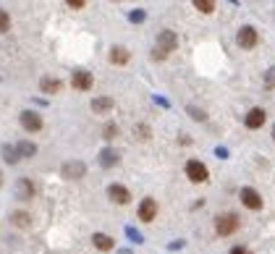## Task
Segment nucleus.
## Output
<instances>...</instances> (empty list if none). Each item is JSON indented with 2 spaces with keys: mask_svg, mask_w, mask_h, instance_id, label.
<instances>
[{
  "mask_svg": "<svg viewBox=\"0 0 275 254\" xmlns=\"http://www.w3.org/2000/svg\"><path fill=\"white\" fill-rule=\"evenodd\" d=\"M173 50H178V34L171 32V29H163L157 34V42H155V50H152V58L155 60H165Z\"/></svg>",
  "mask_w": 275,
  "mask_h": 254,
  "instance_id": "obj_1",
  "label": "nucleus"
},
{
  "mask_svg": "<svg viewBox=\"0 0 275 254\" xmlns=\"http://www.w3.org/2000/svg\"><path fill=\"white\" fill-rule=\"evenodd\" d=\"M241 220L236 213H223L215 218V230H218V236H234L236 230H239Z\"/></svg>",
  "mask_w": 275,
  "mask_h": 254,
  "instance_id": "obj_2",
  "label": "nucleus"
},
{
  "mask_svg": "<svg viewBox=\"0 0 275 254\" xmlns=\"http://www.w3.org/2000/svg\"><path fill=\"white\" fill-rule=\"evenodd\" d=\"M186 178L192 183H204L210 178V171H207V165H204L202 160H189L186 163Z\"/></svg>",
  "mask_w": 275,
  "mask_h": 254,
  "instance_id": "obj_3",
  "label": "nucleus"
},
{
  "mask_svg": "<svg viewBox=\"0 0 275 254\" xmlns=\"http://www.w3.org/2000/svg\"><path fill=\"white\" fill-rule=\"evenodd\" d=\"M236 42H239L241 50H255L257 42H260V34H257L255 27H241L239 34H236Z\"/></svg>",
  "mask_w": 275,
  "mask_h": 254,
  "instance_id": "obj_4",
  "label": "nucleus"
},
{
  "mask_svg": "<svg viewBox=\"0 0 275 254\" xmlns=\"http://www.w3.org/2000/svg\"><path fill=\"white\" fill-rule=\"evenodd\" d=\"M239 197H241V204L246 207V210H262V194L257 192V189H251V186H244L241 192H239Z\"/></svg>",
  "mask_w": 275,
  "mask_h": 254,
  "instance_id": "obj_5",
  "label": "nucleus"
},
{
  "mask_svg": "<svg viewBox=\"0 0 275 254\" xmlns=\"http://www.w3.org/2000/svg\"><path fill=\"white\" fill-rule=\"evenodd\" d=\"M71 84H74V89H79V92H89L92 87H95V76H92L89 71H84V68H79V71L71 74Z\"/></svg>",
  "mask_w": 275,
  "mask_h": 254,
  "instance_id": "obj_6",
  "label": "nucleus"
},
{
  "mask_svg": "<svg viewBox=\"0 0 275 254\" xmlns=\"http://www.w3.org/2000/svg\"><path fill=\"white\" fill-rule=\"evenodd\" d=\"M34 194H37V186L32 183V178H18L16 181V199L29 202V199H34Z\"/></svg>",
  "mask_w": 275,
  "mask_h": 254,
  "instance_id": "obj_7",
  "label": "nucleus"
},
{
  "mask_svg": "<svg viewBox=\"0 0 275 254\" xmlns=\"http://www.w3.org/2000/svg\"><path fill=\"white\" fill-rule=\"evenodd\" d=\"M18 121H21V126H24V131H32V134H37L42 129V118H39V113H34V110H24L18 115Z\"/></svg>",
  "mask_w": 275,
  "mask_h": 254,
  "instance_id": "obj_8",
  "label": "nucleus"
},
{
  "mask_svg": "<svg viewBox=\"0 0 275 254\" xmlns=\"http://www.w3.org/2000/svg\"><path fill=\"white\" fill-rule=\"evenodd\" d=\"M265 121H267V113H265L262 108H251V110L246 113V118H244L246 129H251V131L262 129V126H265Z\"/></svg>",
  "mask_w": 275,
  "mask_h": 254,
  "instance_id": "obj_9",
  "label": "nucleus"
},
{
  "mask_svg": "<svg viewBox=\"0 0 275 254\" xmlns=\"http://www.w3.org/2000/svg\"><path fill=\"white\" fill-rule=\"evenodd\" d=\"M155 218H157V202L152 197H144L139 202V220L142 223H152Z\"/></svg>",
  "mask_w": 275,
  "mask_h": 254,
  "instance_id": "obj_10",
  "label": "nucleus"
},
{
  "mask_svg": "<svg viewBox=\"0 0 275 254\" xmlns=\"http://www.w3.org/2000/svg\"><path fill=\"white\" fill-rule=\"evenodd\" d=\"M60 173H63V178H84L87 165L81 163V160H68V163H63Z\"/></svg>",
  "mask_w": 275,
  "mask_h": 254,
  "instance_id": "obj_11",
  "label": "nucleus"
},
{
  "mask_svg": "<svg viewBox=\"0 0 275 254\" xmlns=\"http://www.w3.org/2000/svg\"><path fill=\"white\" fill-rule=\"evenodd\" d=\"M108 197L116 204H129L131 202V192L126 186H121V183H110V186H108Z\"/></svg>",
  "mask_w": 275,
  "mask_h": 254,
  "instance_id": "obj_12",
  "label": "nucleus"
},
{
  "mask_svg": "<svg viewBox=\"0 0 275 254\" xmlns=\"http://www.w3.org/2000/svg\"><path fill=\"white\" fill-rule=\"evenodd\" d=\"M113 105H116V102H113V97H95V100H92V113H110L113 110Z\"/></svg>",
  "mask_w": 275,
  "mask_h": 254,
  "instance_id": "obj_13",
  "label": "nucleus"
},
{
  "mask_svg": "<svg viewBox=\"0 0 275 254\" xmlns=\"http://www.w3.org/2000/svg\"><path fill=\"white\" fill-rule=\"evenodd\" d=\"M0 155H3V160H6L8 165H16L18 160H21V155H18V147H16V144H3V147H0Z\"/></svg>",
  "mask_w": 275,
  "mask_h": 254,
  "instance_id": "obj_14",
  "label": "nucleus"
},
{
  "mask_svg": "<svg viewBox=\"0 0 275 254\" xmlns=\"http://www.w3.org/2000/svg\"><path fill=\"white\" fill-rule=\"evenodd\" d=\"M11 225H16V228H29L32 225V215L27 210H16V213H11Z\"/></svg>",
  "mask_w": 275,
  "mask_h": 254,
  "instance_id": "obj_15",
  "label": "nucleus"
},
{
  "mask_svg": "<svg viewBox=\"0 0 275 254\" xmlns=\"http://www.w3.org/2000/svg\"><path fill=\"white\" fill-rule=\"evenodd\" d=\"M92 244H95V249H100V251H110L113 246H116V241H113L108 234H95L92 236Z\"/></svg>",
  "mask_w": 275,
  "mask_h": 254,
  "instance_id": "obj_16",
  "label": "nucleus"
},
{
  "mask_svg": "<svg viewBox=\"0 0 275 254\" xmlns=\"http://www.w3.org/2000/svg\"><path fill=\"white\" fill-rule=\"evenodd\" d=\"M129 58H131V53H129L126 48H121V45L110 50V63H116V66H126V63H129Z\"/></svg>",
  "mask_w": 275,
  "mask_h": 254,
  "instance_id": "obj_17",
  "label": "nucleus"
},
{
  "mask_svg": "<svg viewBox=\"0 0 275 254\" xmlns=\"http://www.w3.org/2000/svg\"><path fill=\"white\" fill-rule=\"evenodd\" d=\"M39 89L45 92V95H55V92H60V81L53 79V76H42L39 79Z\"/></svg>",
  "mask_w": 275,
  "mask_h": 254,
  "instance_id": "obj_18",
  "label": "nucleus"
},
{
  "mask_svg": "<svg viewBox=\"0 0 275 254\" xmlns=\"http://www.w3.org/2000/svg\"><path fill=\"white\" fill-rule=\"evenodd\" d=\"M116 163H118V152L110 150V147H105V150L100 152V165H102V168H113Z\"/></svg>",
  "mask_w": 275,
  "mask_h": 254,
  "instance_id": "obj_19",
  "label": "nucleus"
},
{
  "mask_svg": "<svg viewBox=\"0 0 275 254\" xmlns=\"http://www.w3.org/2000/svg\"><path fill=\"white\" fill-rule=\"evenodd\" d=\"M16 147H18V155L21 157H34L37 155V144L34 142H18Z\"/></svg>",
  "mask_w": 275,
  "mask_h": 254,
  "instance_id": "obj_20",
  "label": "nucleus"
},
{
  "mask_svg": "<svg viewBox=\"0 0 275 254\" xmlns=\"http://www.w3.org/2000/svg\"><path fill=\"white\" fill-rule=\"evenodd\" d=\"M192 3L199 13H213L215 11V0H192Z\"/></svg>",
  "mask_w": 275,
  "mask_h": 254,
  "instance_id": "obj_21",
  "label": "nucleus"
},
{
  "mask_svg": "<svg viewBox=\"0 0 275 254\" xmlns=\"http://www.w3.org/2000/svg\"><path fill=\"white\" fill-rule=\"evenodd\" d=\"M102 136H105L108 142H110V139H116V136H118V126H116V123H108V126L102 129Z\"/></svg>",
  "mask_w": 275,
  "mask_h": 254,
  "instance_id": "obj_22",
  "label": "nucleus"
},
{
  "mask_svg": "<svg viewBox=\"0 0 275 254\" xmlns=\"http://www.w3.org/2000/svg\"><path fill=\"white\" fill-rule=\"evenodd\" d=\"M8 29H11V16L0 8V32H8Z\"/></svg>",
  "mask_w": 275,
  "mask_h": 254,
  "instance_id": "obj_23",
  "label": "nucleus"
},
{
  "mask_svg": "<svg viewBox=\"0 0 275 254\" xmlns=\"http://www.w3.org/2000/svg\"><path fill=\"white\" fill-rule=\"evenodd\" d=\"M144 18H147L144 11H131V13H129V21H131V24H142Z\"/></svg>",
  "mask_w": 275,
  "mask_h": 254,
  "instance_id": "obj_24",
  "label": "nucleus"
},
{
  "mask_svg": "<svg viewBox=\"0 0 275 254\" xmlns=\"http://www.w3.org/2000/svg\"><path fill=\"white\" fill-rule=\"evenodd\" d=\"M189 115H192V118H197V121H207V113L194 108V105H189Z\"/></svg>",
  "mask_w": 275,
  "mask_h": 254,
  "instance_id": "obj_25",
  "label": "nucleus"
},
{
  "mask_svg": "<svg viewBox=\"0 0 275 254\" xmlns=\"http://www.w3.org/2000/svg\"><path fill=\"white\" fill-rule=\"evenodd\" d=\"M126 236L134 241V244H142L144 239H142V234H139V230H134V228H126Z\"/></svg>",
  "mask_w": 275,
  "mask_h": 254,
  "instance_id": "obj_26",
  "label": "nucleus"
},
{
  "mask_svg": "<svg viewBox=\"0 0 275 254\" xmlns=\"http://www.w3.org/2000/svg\"><path fill=\"white\" fill-rule=\"evenodd\" d=\"M265 87H267V89L275 87V68H267V74H265Z\"/></svg>",
  "mask_w": 275,
  "mask_h": 254,
  "instance_id": "obj_27",
  "label": "nucleus"
},
{
  "mask_svg": "<svg viewBox=\"0 0 275 254\" xmlns=\"http://www.w3.org/2000/svg\"><path fill=\"white\" fill-rule=\"evenodd\" d=\"M136 131H139V136H142V139H150V129L147 126H139V129H134V134Z\"/></svg>",
  "mask_w": 275,
  "mask_h": 254,
  "instance_id": "obj_28",
  "label": "nucleus"
},
{
  "mask_svg": "<svg viewBox=\"0 0 275 254\" xmlns=\"http://www.w3.org/2000/svg\"><path fill=\"white\" fill-rule=\"evenodd\" d=\"M228 254H251V251H249L246 246H234V249L228 251Z\"/></svg>",
  "mask_w": 275,
  "mask_h": 254,
  "instance_id": "obj_29",
  "label": "nucleus"
},
{
  "mask_svg": "<svg viewBox=\"0 0 275 254\" xmlns=\"http://www.w3.org/2000/svg\"><path fill=\"white\" fill-rule=\"evenodd\" d=\"M66 3L71 6V8H84V3H87V0H66Z\"/></svg>",
  "mask_w": 275,
  "mask_h": 254,
  "instance_id": "obj_30",
  "label": "nucleus"
},
{
  "mask_svg": "<svg viewBox=\"0 0 275 254\" xmlns=\"http://www.w3.org/2000/svg\"><path fill=\"white\" fill-rule=\"evenodd\" d=\"M215 155H218V157H228V152H225L223 147H218V150H215Z\"/></svg>",
  "mask_w": 275,
  "mask_h": 254,
  "instance_id": "obj_31",
  "label": "nucleus"
},
{
  "mask_svg": "<svg viewBox=\"0 0 275 254\" xmlns=\"http://www.w3.org/2000/svg\"><path fill=\"white\" fill-rule=\"evenodd\" d=\"M0 186H3V173H0Z\"/></svg>",
  "mask_w": 275,
  "mask_h": 254,
  "instance_id": "obj_32",
  "label": "nucleus"
},
{
  "mask_svg": "<svg viewBox=\"0 0 275 254\" xmlns=\"http://www.w3.org/2000/svg\"><path fill=\"white\" fill-rule=\"evenodd\" d=\"M272 139H275V126H272Z\"/></svg>",
  "mask_w": 275,
  "mask_h": 254,
  "instance_id": "obj_33",
  "label": "nucleus"
}]
</instances>
